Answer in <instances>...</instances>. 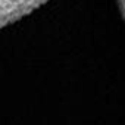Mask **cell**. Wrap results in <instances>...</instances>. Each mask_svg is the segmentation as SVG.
I'll return each mask as SVG.
<instances>
[{"instance_id":"7a4b0ae2","label":"cell","mask_w":125,"mask_h":125,"mask_svg":"<svg viewBox=\"0 0 125 125\" xmlns=\"http://www.w3.org/2000/svg\"><path fill=\"white\" fill-rule=\"evenodd\" d=\"M118 3H119L121 12H122V16H124V19H125V0H118Z\"/></svg>"},{"instance_id":"6da1fadb","label":"cell","mask_w":125,"mask_h":125,"mask_svg":"<svg viewBox=\"0 0 125 125\" xmlns=\"http://www.w3.org/2000/svg\"><path fill=\"white\" fill-rule=\"evenodd\" d=\"M44 2L47 0H0V28L27 16Z\"/></svg>"}]
</instances>
